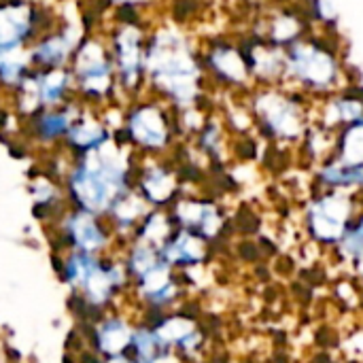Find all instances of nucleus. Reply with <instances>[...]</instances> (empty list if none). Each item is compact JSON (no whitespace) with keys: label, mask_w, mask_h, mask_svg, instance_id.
Here are the masks:
<instances>
[{"label":"nucleus","mask_w":363,"mask_h":363,"mask_svg":"<svg viewBox=\"0 0 363 363\" xmlns=\"http://www.w3.org/2000/svg\"><path fill=\"white\" fill-rule=\"evenodd\" d=\"M132 351L136 355V362L140 363H155L164 342L160 340V336L155 334V330H147V328H138L132 332Z\"/></svg>","instance_id":"423d86ee"},{"label":"nucleus","mask_w":363,"mask_h":363,"mask_svg":"<svg viewBox=\"0 0 363 363\" xmlns=\"http://www.w3.org/2000/svg\"><path fill=\"white\" fill-rule=\"evenodd\" d=\"M132 134L147 147H160L166 140V123L157 108L140 106L132 119Z\"/></svg>","instance_id":"20e7f679"},{"label":"nucleus","mask_w":363,"mask_h":363,"mask_svg":"<svg viewBox=\"0 0 363 363\" xmlns=\"http://www.w3.org/2000/svg\"><path fill=\"white\" fill-rule=\"evenodd\" d=\"M108 363H140V362H130V359H125L123 355H115V357H111V362Z\"/></svg>","instance_id":"1a4fd4ad"},{"label":"nucleus","mask_w":363,"mask_h":363,"mask_svg":"<svg viewBox=\"0 0 363 363\" xmlns=\"http://www.w3.org/2000/svg\"><path fill=\"white\" fill-rule=\"evenodd\" d=\"M132 332L134 330H130L123 319H106L98 328V349L108 357L123 355L132 342Z\"/></svg>","instance_id":"39448f33"},{"label":"nucleus","mask_w":363,"mask_h":363,"mask_svg":"<svg viewBox=\"0 0 363 363\" xmlns=\"http://www.w3.org/2000/svg\"><path fill=\"white\" fill-rule=\"evenodd\" d=\"M32 17L21 4L0 6V51H15L19 43L28 36Z\"/></svg>","instance_id":"7ed1b4c3"},{"label":"nucleus","mask_w":363,"mask_h":363,"mask_svg":"<svg viewBox=\"0 0 363 363\" xmlns=\"http://www.w3.org/2000/svg\"><path fill=\"white\" fill-rule=\"evenodd\" d=\"M70 189L81 211L91 215L106 213L125 196L123 170L108 160H89L72 174Z\"/></svg>","instance_id":"f257e3e1"},{"label":"nucleus","mask_w":363,"mask_h":363,"mask_svg":"<svg viewBox=\"0 0 363 363\" xmlns=\"http://www.w3.org/2000/svg\"><path fill=\"white\" fill-rule=\"evenodd\" d=\"M68 125H70V117H68V115H64V113H49V115H45V117L40 119L38 132H40V136H45V138H55V136H60L62 132H66Z\"/></svg>","instance_id":"6e6552de"},{"label":"nucleus","mask_w":363,"mask_h":363,"mask_svg":"<svg viewBox=\"0 0 363 363\" xmlns=\"http://www.w3.org/2000/svg\"><path fill=\"white\" fill-rule=\"evenodd\" d=\"M66 234L77 251L96 253L106 245V232L87 211H79L66 219Z\"/></svg>","instance_id":"f03ea898"},{"label":"nucleus","mask_w":363,"mask_h":363,"mask_svg":"<svg viewBox=\"0 0 363 363\" xmlns=\"http://www.w3.org/2000/svg\"><path fill=\"white\" fill-rule=\"evenodd\" d=\"M38 91H40V102L43 104H55L64 96V91H66V77L62 72H57V70L49 72L40 81Z\"/></svg>","instance_id":"0eeeda50"}]
</instances>
